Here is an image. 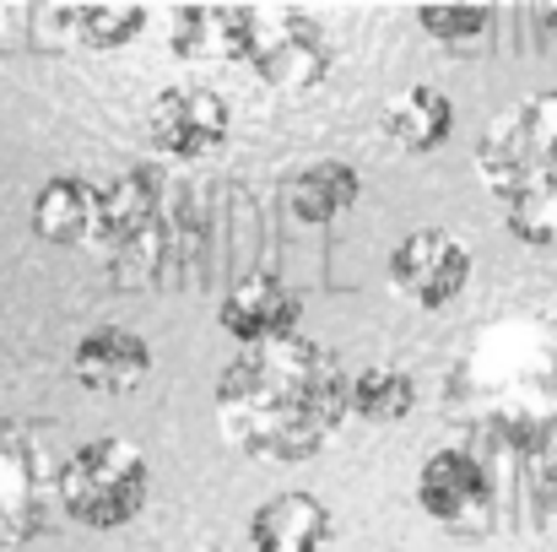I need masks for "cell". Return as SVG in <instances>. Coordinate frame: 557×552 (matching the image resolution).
Here are the masks:
<instances>
[{"label": "cell", "mask_w": 557, "mask_h": 552, "mask_svg": "<svg viewBox=\"0 0 557 552\" xmlns=\"http://www.w3.org/2000/svg\"><path fill=\"white\" fill-rule=\"evenodd\" d=\"M347 368L314 336L249 347L216 379V428L238 455L298 466L347 422Z\"/></svg>", "instance_id": "6da1fadb"}, {"label": "cell", "mask_w": 557, "mask_h": 552, "mask_svg": "<svg viewBox=\"0 0 557 552\" xmlns=\"http://www.w3.org/2000/svg\"><path fill=\"white\" fill-rule=\"evenodd\" d=\"M200 552H211V548H200Z\"/></svg>", "instance_id": "7402d4cb"}, {"label": "cell", "mask_w": 557, "mask_h": 552, "mask_svg": "<svg viewBox=\"0 0 557 552\" xmlns=\"http://www.w3.org/2000/svg\"><path fill=\"white\" fill-rule=\"evenodd\" d=\"M417 22L444 49H476L493 33V5H428L417 11Z\"/></svg>", "instance_id": "ac0fdd59"}, {"label": "cell", "mask_w": 557, "mask_h": 552, "mask_svg": "<svg viewBox=\"0 0 557 552\" xmlns=\"http://www.w3.org/2000/svg\"><path fill=\"white\" fill-rule=\"evenodd\" d=\"M227 103L211 87H163L147 109V142L158 158L195 163L227 142Z\"/></svg>", "instance_id": "9c48e42d"}, {"label": "cell", "mask_w": 557, "mask_h": 552, "mask_svg": "<svg viewBox=\"0 0 557 552\" xmlns=\"http://www.w3.org/2000/svg\"><path fill=\"white\" fill-rule=\"evenodd\" d=\"M471 282V249L444 228H411L389 249V287L417 309H449Z\"/></svg>", "instance_id": "8992f818"}, {"label": "cell", "mask_w": 557, "mask_h": 552, "mask_svg": "<svg viewBox=\"0 0 557 552\" xmlns=\"http://www.w3.org/2000/svg\"><path fill=\"white\" fill-rule=\"evenodd\" d=\"M455 131V103L438 87H406L384 103V136L400 152H438Z\"/></svg>", "instance_id": "5bb4252c"}, {"label": "cell", "mask_w": 557, "mask_h": 552, "mask_svg": "<svg viewBox=\"0 0 557 552\" xmlns=\"http://www.w3.org/2000/svg\"><path fill=\"white\" fill-rule=\"evenodd\" d=\"M71 22L82 27V38H87L92 49H125V44L147 27V11H141V5H87V11H76Z\"/></svg>", "instance_id": "d6986e66"}, {"label": "cell", "mask_w": 557, "mask_h": 552, "mask_svg": "<svg viewBox=\"0 0 557 552\" xmlns=\"http://www.w3.org/2000/svg\"><path fill=\"white\" fill-rule=\"evenodd\" d=\"M54 499H60V510L76 526H87V531H120V526H131L147 510V499H152V466H147V455L131 439L103 433V439H87L76 455L60 461Z\"/></svg>", "instance_id": "3957f363"}, {"label": "cell", "mask_w": 557, "mask_h": 552, "mask_svg": "<svg viewBox=\"0 0 557 552\" xmlns=\"http://www.w3.org/2000/svg\"><path fill=\"white\" fill-rule=\"evenodd\" d=\"M417 504L444 531H487L493 520V477L466 450H433L417 471Z\"/></svg>", "instance_id": "52a82bcc"}, {"label": "cell", "mask_w": 557, "mask_h": 552, "mask_svg": "<svg viewBox=\"0 0 557 552\" xmlns=\"http://www.w3.org/2000/svg\"><path fill=\"white\" fill-rule=\"evenodd\" d=\"M249 71H260L276 93H309L325 82L331 71V38L314 16L304 11H265L249 5V33H244V54Z\"/></svg>", "instance_id": "5b68a950"}, {"label": "cell", "mask_w": 557, "mask_h": 552, "mask_svg": "<svg viewBox=\"0 0 557 552\" xmlns=\"http://www.w3.org/2000/svg\"><path fill=\"white\" fill-rule=\"evenodd\" d=\"M542 22H547V33H553V38H557V5H553V11H547V16H542Z\"/></svg>", "instance_id": "44dd1931"}, {"label": "cell", "mask_w": 557, "mask_h": 552, "mask_svg": "<svg viewBox=\"0 0 557 552\" xmlns=\"http://www.w3.org/2000/svg\"><path fill=\"white\" fill-rule=\"evenodd\" d=\"M336 542V520L331 510L304 493V488H287V493H271L255 515H249V548L255 552H325Z\"/></svg>", "instance_id": "8fae6325"}, {"label": "cell", "mask_w": 557, "mask_h": 552, "mask_svg": "<svg viewBox=\"0 0 557 552\" xmlns=\"http://www.w3.org/2000/svg\"><path fill=\"white\" fill-rule=\"evenodd\" d=\"M92 217H98V189L82 174H54L33 195V233L44 244H92Z\"/></svg>", "instance_id": "4fadbf2b"}, {"label": "cell", "mask_w": 557, "mask_h": 552, "mask_svg": "<svg viewBox=\"0 0 557 552\" xmlns=\"http://www.w3.org/2000/svg\"><path fill=\"white\" fill-rule=\"evenodd\" d=\"M476 174L515 238L557 244V93H525L487 125Z\"/></svg>", "instance_id": "7a4b0ae2"}, {"label": "cell", "mask_w": 557, "mask_h": 552, "mask_svg": "<svg viewBox=\"0 0 557 552\" xmlns=\"http://www.w3.org/2000/svg\"><path fill=\"white\" fill-rule=\"evenodd\" d=\"M216 320H222V331H227L233 342H244V347H271V342L298 336L304 304H298V293H293L282 277L255 271V277H244V282L227 287Z\"/></svg>", "instance_id": "30bf717a"}, {"label": "cell", "mask_w": 557, "mask_h": 552, "mask_svg": "<svg viewBox=\"0 0 557 552\" xmlns=\"http://www.w3.org/2000/svg\"><path fill=\"white\" fill-rule=\"evenodd\" d=\"M54 488V471L44 466L38 439L22 422L0 417V552L44 531V493Z\"/></svg>", "instance_id": "ba28073f"}, {"label": "cell", "mask_w": 557, "mask_h": 552, "mask_svg": "<svg viewBox=\"0 0 557 552\" xmlns=\"http://www.w3.org/2000/svg\"><path fill=\"white\" fill-rule=\"evenodd\" d=\"M92 249L109 260L114 277L125 260H141V266L158 260V249H163V174L152 163H136L114 184L98 189Z\"/></svg>", "instance_id": "277c9868"}, {"label": "cell", "mask_w": 557, "mask_h": 552, "mask_svg": "<svg viewBox=\"0 0 557 552\" xmlns=\"http://www.w3.org/2000/svg\"><path fill=\"white\" fill-rule=\"evenodd\" d=\"M174 54L185 60H238L249 33V5H185L174 11Z\"/></svg>", "instance_id": "9a60e30c"}, {"label": "cell", "mask_w": 557, "mask_h": 552, "mask_svg": "<svg viewBox=\"0 0 557 552\" xmlns=\"http://www.w3.org/2000/svg\"><path fill=\"white\" fill-rule=\"evenodd\" d=\"M531 504H536L542 526L557 531V428H547L531 444Z\"/></svg>", "instance_id": "ffe728a7"}, {"label": "cell", "mask_w": 557, "mask_h": 552, "mask_svg": "<svg viewBox=\"0 0 557 552\" xmlns=\"http://www.w3.org/2000/svg\"><path fill=\"white\" fill-rule=\"evenodd\" d=\"M76 384H87L92 395H131L147 384L152 373V347L147 336L136 331H120V326H103V331H87L76 342V358H71Z\"/></svg>", "instance_id": "7c38bea8"}, {"label": "cell", "mask_w": 557, "mask_h": 552, "mask_svg": "<svg viewBox=\"0 0 557 552\" xmlns=\"http://www.w3.org/2000/svg\"><path fill=\"white\" fill-rule=\"evenodd\" d=\"M417 406V379L400 368H363L347 384V417L363 422H400Z\"/></svg>", "instance_id": "e0dca14e"}, {"label": "cell", "mask_w": 557, "mask_h": 552, "mask_svg": "<svg viewBox=\"0 0 557 552\" xmlns=\"http://www.w3.org/2000/svg\"><path fill=\"white\" fill-rule=\"evenodd\" d=\"M358 195H363L358 169H352V163H336V158L309 163L298 180L287 184V206H293V217L309 222V228H325V222L347 217V211L358 206Z\"/></svg>", "instance_id": "2e32d148"}]
</instances>
